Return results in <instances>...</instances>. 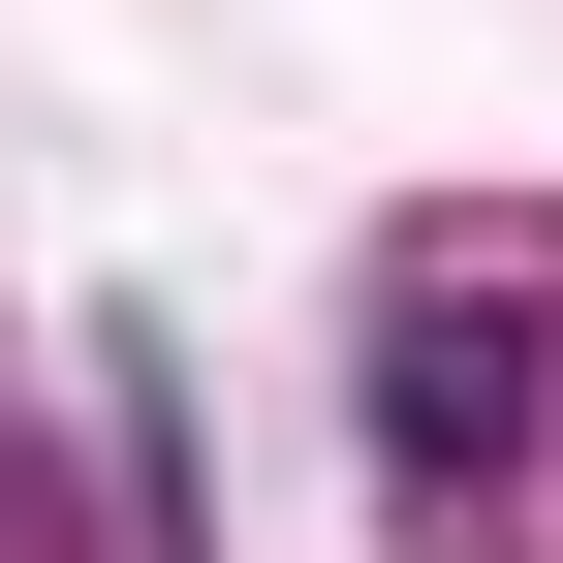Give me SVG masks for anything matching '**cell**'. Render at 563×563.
<instances>
[{
  "instance_id": "1",
  "label": "cell",
  "mask_w": 563,
  "mask_h": 563,
  "mask_svg": "<svg viewBox=\"0 0 563 563\" xmlns=\"http://www.w3.org/2000/svg\"><path fill=\"white\" fill-rule=\"evenodd\" d=\"M532 407H563V344H532V282H439V251H407L376 282V470H407V501H501V470H532Z\"/></svg>"
}]
</instances>
